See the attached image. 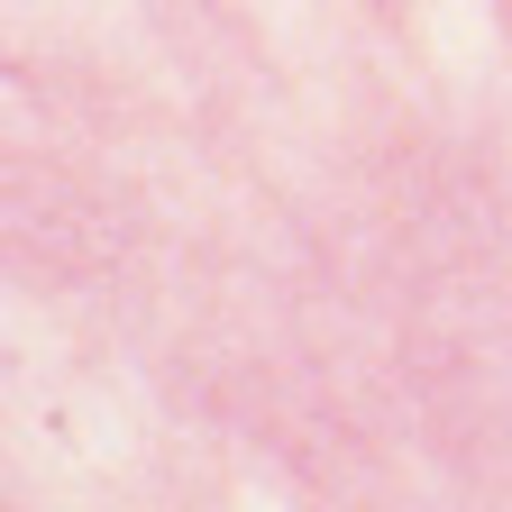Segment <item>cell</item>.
I'll return each mask as SVG.
<instances>
[]
</instances>
